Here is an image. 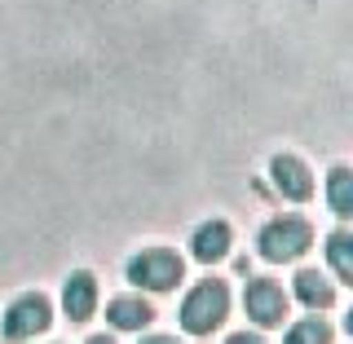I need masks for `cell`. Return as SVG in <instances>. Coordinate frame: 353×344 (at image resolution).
<instances>
[{"instance_id": "6da1fadb", "label": "cell", "mask_w": 353, "mask_h": 344, "mask_svg": "<svg viewBox=\"0 0 353 344\" xmlns=\"http://www.w3.org/2000/svg\"><path fill=\"white\" fill-rule=\"evenodd\" d=\"M225 314H230V292H225V283L208 279V283H199L194 292L185 296V305H181V327L194 331V336H208V331H216L221 323H225Z\"/></svg>"}, {"instance_id": "7a4b0ae2", "label": "cell", "mask_w": 353, "mask_h": 344, "mask_svg": "<svg viewBox=\"0 0 353 344\" xmlns=\"http://www.w3.org/2000/svg\"><path fill=\"white\" fill-rule=\"evenodd\" d=\"M309 243H314V230H309L305 216H274L270 225L261 230V256L283 265V261L305 256Z\"/></svg>"}, {"instance_id": "3957f363", "label": "cell", "mask_w": 353, "mask_h": 344, "mask_svg": "<svg viewBox=\"0 0 353 344\" xmlns=\"http://www.w3.org/2000/svg\"><path fill=\"white\" fill-rule=\"evenodd\" d=\"M128 279L146 292H168V287L181 283V256L168 247H150V252H137L128 261Z\"/></svg>"}, {"instance_id": "277c9868", "label": "cell", "mask_w": 353, "mask_h": 344, "mask_svg": "<svg viewBox=\"0 0 353 344\" xmlns=\"http://www.w3.org/2000/svg\"><path fill=\"white\" fill-rule=\"evenodd\" d=\"M243 309H248L252 323L274 327V323H283V314H287V296L274 279H252L248 292H243Z\"/></svg>"}, {"instance_id": "5b68a950", "label": "cell", "mask_w": 353, "mask_h": 344, "mask_svg": "<svg viewBox=\"0 0 353 344\" xmlns=\"http://www.w3.org/2000/svg\"><path fill=\"white\" fill-rule=\"evenodd\" d=\"M44 327H49V301H44L40 292H27V296H18V301L9 305V314H5V336L9 340L40 336Z\"/></svg>"}, {"instance_id": "8992f818", "label": "cell", "mask_w": 353, "mask_h": 344, "mask_svg": "<svg viewBox=\"0 0 353 344\" xmlns=\"http://www.w3.org/2000/svg\"><path fill=\"white\" fill-rule=\"evenodd\" d=\"M270 176H274V185H279L287 199H296V203L314 194V176H309V168L296 159V154H279V159L270 163Z\"/></svg>"}, {"instance_id": "52a82bcc", "label": "cell", "mask_w": 353, "mask_h": 344, "mask_svg": "<svg viewBox=\"0 0 353 344\" xmlns=\"http://www.w3.org/2000/svg\"><path fill=\"white\" fill-rule=\"evenodd\" d=\"M62 309H66V318H75V323L93 318V309H97V283H93V274H71V279H66Z\"/></svg>"}, {"instance_id": "ba28073f", "label": "cell", "mask_w": 353, "mask_h": 344, "mask_svg": "<svg viewBox=\"0 0 353 344\" xmlns=\"http://www.w3.org/2000/svg\"><path fill=\"white\" fill-rule=\"evenodd\" d=\"M230 252V225L225 221H208V225H199L194 230V256L199 261H221Z\"/></svg>"}, {"instance_id": "9c48e42d", "label": "cell", "mask_w": 353, "mask_h": 344, "mask_svg": "<svg viewBox=\"0 0 353 344\" xmlns=\"http://www.w3.org/2000/svg\"><path fill=\"white\" fill-rule=\"evenodd\" d=\"M106 318H110L119 331H141V327L154 318V309H150L146 301H137V296H119V301H110Z\"/></svg>"}, {"instance_id": "30bf717a", "label": "cell", "mask_w": 353, "mask_h": 344, "mask_svg": "<svg viewBox=\"0 0 353 344\" xmlns=\"http://www.w3.org/2000/svg\"><path fill=\"white\" fill-rule=\"evenodd\" d=\"M296 296H301V301H305L309 309H327L331 301H336L331 283H327L318 270H305V274H296Z\"/></svg>"}, {"instance_id": "8fae6325", "label": "cell", "mask_w": 353, "mask_h": 344, "mask_svg": "<svg viewBox=\"0 0 353 344\" xmlns=\"http://www.w3.org/2000/svg\"><path fill=\"white\" fill-rule=\"evenodd\" d=\"M287 344H331V327L318 323V318H309V323L287 331Z\"/></svg>"}, {"instance_id": "7c38bea8", "label": "cell", "mask_w": 353, "mask_h": 344, "mask_svg": "<svg viewBox=\"0 0 353 344\" xmlns=\"http://www.w3.org/2000/svg\"><path fill=\"white\" fill-rule=\"evenodd\" d=\"M331 265L345 283H353V239L349 234H336L331 239Z\"/></svg>"}, {"instance_id": "4fadbf2b", "label": "cell", "mask_w": 353, "mask_h": 344, "mask_svg": "<svg viewBox=\"0 0 353 344\" xmlns=\"http://www.w3.org/2000/svg\"><path fill=\"white\" fill-rule=\"evenodd\" d=\"M331 208H336L340 216H349V212H353V199H349V172H345V168L331 172Z\"/></svg>"}, {"instance_id": "5bb4252c", "label": "cell", "mask_w": 353, "mask_h": 344, "mask_svg": "<svg viewBox=\"0 0 353 344\" xmlns=\"http://www.w3.org/2000/svg\"><path fill=\"white\" fill-rule=\"evenodd\" d=\"M230 344H265L261 336H248V331H239V336H230Z\"/></svg>"}, {"instance_id": "9a60e30c", "label": "cell", "mask_w": 353, "mask_h": 344, "mask_svg": "<svg viewBox=\"0 0 353 344\" xmlns=\"http://www.w3.org/2000/svg\"><path fill=\"white\" fill-rule=\"evenodd\" d=\"M146 344H176V340H168V336H154V340H146Z\"/></svg>"}, {"instance_id": "2e32d148", "label": "cell", "mask_w": 353, "mask_h": 344, "mask_svg": "<svg viewBox=\"0 0 353 344\" xmlns=\"http://www.w3.org/2000/svg\"><path fill=\"white\" fill-rule=\"evenodd\" d=\"M88 344H115V340H106V336H93V340H88Z\"/></svg>"}]
</instances>
